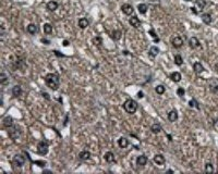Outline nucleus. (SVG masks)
I'll use <instances>...</instances> for the list:
<instances>
[{"instance_id": "nucleus-1", "label": "nucleus", "mask_w": 218, "mask_h": 174, "mask_svg": "<svg viewBox=\"0 0 218 174\" xmlns=\"http://www.w3.org/2000/svg\"><path fill=\"white\" fill-rule=\"evenodd\" d=\"M44 80L48 88L51 90H58L60 86V77L57 73H48Z\"/></svg>"}, {"instance_id": "nucleus-2", "label": "nucleus", "mask_w": 218, "mask_h": 174, "mask_svg": "<svg viewBox=\"0 0 218 174\" xmlns=\"http://www.w3.org/2000/svg\"><path fill=\"white\" fill-rule=\"evenodd\" d=\"M138 102L135 101V100L131 99V98H129V99H127L125 101L123 102V109L129 113V114H133V113H135V111L138 110Z\"/></svg>"}, {"instance_id": "nucleus-3", "label": "nucleus", "mask_w": 218, "mask_h": 174, "mask_svg": "<svg viewBox=\"0 0 218 174\" xmlns=\"http://www.w3.org/2000/svg\"><path fill=\"white\" fill-rule=\"evenodd\" d=\"M21 135H22V131H21L20 127L16 126V125L13 124L11 127L8 129V136H9L12 140H16L18 138H20Z\"/></svg>"}, {"instance_id": "nucleus-4", "label": "nucleus", "mask_w": 218, "mask_h": 174, "mask_svg": "<svg viewBox=\"0 0 218 174\" xmlns=\"http://www.w3.org/2000/svg\"><path fill=\"white\" fill-rule=\"evenodd\" d=\"M207 84H208V88H209V90H211L214 95L218 96V80L217 79H215V77L209 79L207 82Z\"/></svg>"}, {"instance_id": "nucleus-5", "label": "nucleus", "mask_w": 218, "mask_h": 174, "mask_svg": "<svg viewBox=\"0 0 218 174\" xmlns=\"http://www.w3.org/2000/svg\"><path fill=\"white\" fill-rule=\"evenodd\" d=\"M48 150H49V146L47 144V142L42 140V142L38 143V145H37V152H38L40 156L47 154H48Z\"/></svg>"}, {"instance_id": "nucleus-6", "label": "nucleus", "mask_w": 218, "mask_h": 174, "mask_svg": "<svg viewBox=\"0 0 218 174\" xmlns=\"http://www.w3.org/2000/svg\"><path fill=\"white\" fill-rule=\"evenodd\" d=\"M25 162H26V159L22 154H15L13 157V159H12V163L14 164L15 167H18V168H22L25 164Z\"/></svg>"}, {"instance_id": "nucleus-7", "label": "nucleus", "mask_w": 218, "mask_h": 174, "mask_svg": "<svg viewBox=\"0 0 218 174\" xmlns=\"http://www.w3.org/2000/svg\"><path fill=\"white\" fill-rule=\"evenodd\" d=\"M183 44H184V39L181 36H174V37L171 38V45H172V47L177 48V49L181 48V47L183 46Z\"/></svg>"}, {"instance_id": "nucleus-8", "label": "nucleus", "mask_w": 218, "mask_h": 174, "mask_svg": "<svg viewBox=\"0 0 218 174\" xmlns=\"http://www.w3.org/2000/svg\"><path fill=\"white\" fill-rule=\"evenodd\" d=\"M121 10L125 15H131L134 12L133 7L130 5V3H124V5H121Z\"/></svg>"}, {"instance_id": "nucleus-9", "label": "nucleus", "mask_w": 218, "mask_h": 174, "mask_svg": "<svg viewBox=\"0 0 218 174\" xmlns=\"http://www.w3.org/2000/svg\"><path fill=\"white\" fill-rule=\"evenodd\" d=\"M189 46H190L191 49H196V48L201 47V43L196 37H191L189 39Z\"/></svg>"}, {"instance_id": "nucleus-10", "label": "nucleus", "mask_w": 218, "mask_h": 174, "mask_svg": "<svg viewBox=\"0 0 218 174\" xmlns=\"http://www.w3.org/2000/svg\"><path fill=\"white\" fill-rule=\"evenodd\" d=\"M153 161L156 164H157V165H164V164H165V162H166V159H165L164 154H155V156H154Z\"/></svg>"}, {"instance_id": "nucleus-11", "label": "nucleus", "mask_w": 218, "mask_h": 174, "mask_svg": "<svg viewBox=\"0 0 218 174\" xmlns=\"http://www.w3.org/2000/svg\"><path fill=\"white\" fill-rule=\"evenodd\" d=\"M147 157L145 156V154H141V156H139L138 158H136V165H139V167H144V165H146V163H147Z\"/></svg>"}, {"instance_id": "nucleus-12", "label": "nucleus", "mask_w": 218, "mask_h": 174, "mask_svg": "<svg viewBox=\"0 0 218 174\" xmlns=\"http://www.w3.org/2000/svg\"><path fill=\"white\" fill-rule=\"evenodd\" d=\"M193 70L196 74H201L205 71V68L201 62H195V63H193Z\"/></svg>"}, {"instance_id": "nucleus-13", "label": "nucleus", "mask_w": 218, "mask_h": 174, "mask_svg": "<svg viewBox=\"0 0 218 174\" xmlns=\"http://www.w3.org/2000/svg\"><path fill=\"white\" fill-rule=\"evenodd\" d=\"M2 124H3V126H5L7 129H9V127H11V126L13 125V119H12V116L7 115L5 119L2 120Z\"/></svg>"}, {"instance_id": "nucleus-14", "label": "nucleus", "mask_w": 218, "mask_h": 174, "mask_svg": "<svg viewBox=\"0 0 218 174\" xmlns=\"http://www.w3.org/2000/svg\"><path fill=\"white\" fill-rule=\"evenodd\" d=\"M201 18H202V21H203L204 24H206V25L212 24L213 18H212V14H211V13H203V14L201 15Z\"/></svg>"}, {"instance_id": "nucleus-15", "label": "nucleus", "mask_w": 218, "mask_h": 174, "mask_svg": "<svg viewBox=\"0 0 218 174\" xmlns=\"http://www.w3.org/2000/svg\"><path fill=\"white\" fill-rule=\"evenodd\" d=\"M104 159H105V161L108 162V163H112V162L116 161L114 152H111V151H107V152L104 154Z\"/></svg>"}, {"instance_id": "nucleus-16", "label": "nucleus", "mask_w": 218, "mask_h": 174, "mask_svg": "<svg viewBox=\"0 0 218 174\" xmlns=\"http://www.w3.org/2000/svg\"><path fill=\"white\" fill-rule=\"evenodd\" d=\"M169 77H170V80L172 81V82H174V83H179V82L181 81V79H182L181 74H180L179 72H177V71H174V72H172V73H170Z\"/></svg>"}, {"instance_id": "nucleus-17", "label": "nucleus", "mask_w": 218, "mask_h": 174, "mask_svg": "<svg viewBox=\"0 0 218 174\" xmlns=\"http://www.w3.org/2000/svg\"><path fill=\"white\" fill-rule=\"evenodd\" d=\"M58 7H59L58 2H57V1H54V0H51V1H49V2H47V5H46V8H47L49 11H51V12H54V11L57 10Z\"/></svg>"}, {"instance_id": "nucleus-18", "label": "nucleus", "mask_w": 218, "mask_h": 174, "mask_svg": "<svg viewBox=\"0 0 218 174\" xmlns=\"http://www.w3.org/2000/svg\"><path fill=\"white\" fill-rule=\"evenodd\" d=\"M26 30H27V33L31 35H35L37 32H38V27H37V25L34 24V23H31V24L27 25V27H26Z\"/></svg>"}, {"instance_id": "nucleus-19", "label": "nucleus", "mask_w": 218, "mask_h": 174, "mask_svg": "<svg viewBox=\"0 0 218 174\" xmlns=\"http://www.w3.org/2000/svg\"><path fill=\"white\" fill-rule=\"evenodd\" d=\"M129 23L131 26H133L134 28H138V27H140V25H141L140 19L138 18V16H132V18H130Z\"/></svg>"}, {"instance_id": "nucleus-20", "label": "nucleus", "mask_w": 218, "mask_h": 174, "mask_svg": "<svg viewBox=\"0 0 218 174\" xmlns=\"http://www.w3.org/2000/svg\"><path fill=\"white\" fill-rule=\"evenodd\" d=\"M89 158H91V152H89V150H82L79 154V159L82 160V161H86Z\"/></svg>"}, {"instance_id": "nucleus-21", "label": "nucleus", "mask_w": 218, "mask_h": 174, "mask_svg": "<svg viewBox=\"0 0 218 174\" xmlns=\"http://www.w3.org/2000/svg\"><path fill=\"white\" fill-rule=\"evenodd\" d=\"M168 120L170 122H176L178 120V111L176 109H172L168 113Z\"/></svg>"}, {"instance_id": "nucleus-22", "label": "nucleus", "mask_w": 218, "mask_h": 174, "mask_svg": "<svg viewBox=\"0 0 218 174\" xmlns=\"http://www.w3.org/2000/svg\"><path fill=\"white\" fill-rule=\"evenodd\" d=\"M78 25H79L80 28H82V30H85L87 26L89 25V21L86 19V18H81L79 20V23H78Z\"/></svg>"}, {"instance_id": "nucleus-23", "label": "nucleus", "mask_w": 218, "mask_h": 174, "mask_svg": "<svg viewBox=\"0 0 218 174\" xmlns=\"http://www.w3.org/2000/svg\"><path fill=\"white\" fill-rule=\"evenodd\" d=\"M118 146H119L120 148H127L128 146H129V140L125 138V137H120L119 139H118Z\"/></svg>"}, {"instance_id": "nucleus-24", "label": "nucleus", "mask_w": 218, "mask_h": 174, "mask_svg": "<svg viewBox=\"0 0 218 174\" xmlns=\"http://www.w3.org/2000/svg\"><path fill=\"white\" fill-rule=\"evenodd\" d=\"M12 95H13V97H19L22 95V87L20 85H15L12 87Z\"/></svg>"}, {"instance_id": "nucleus-25", "label": "nucleus", "mask_w": 218, "mask_h": 174, "mask_svg": "<svg viewBox=\"0 0 218 174\" xmlns=\"http://www.w3.org/2000/svg\"><path fill=\"white\" fill-rule=\"evenodd\" d=\"M151 131H152L153 134H158V133L161 132V125L159 124V123H154L151 126Z\"/></svg>"}, {"instance_id": "nucleus-26", "label": "nucleus", "mask_w": 218, "mask_h": 174, "mask_svg": "<svg viewBox=\"0 0 218 174\" xmlns=\"http://www.w3.org/2000/svg\"><path fill=\"white\" fill-rule=\"evenodd\" d=\"M158 53H159V48L157 47V46H152V47L149 48V55L151 56V57L155 58V57L158 55Z\"/></svg>"}, {"instance_id": "nucleus-27", "label": "nucleus", "mask_w": 218, "mask_h": 174, "mask_svg": "<svg viewBox=\"0 0 218 174\" xmlns=\"http://www.w3.org/2000/svg\"><path fill=\"white\" fill-rule=\"evenodd\" d=\"M195 5L198 8V10L202 11L206 7V0H195Z\"/></svg>"}, {"instance_id": "nucleus-28", "label": "nucleus", "mask_w": 218, "mask_h": 174, "mask_svg": "<svg viewBox=\"0 0 218 174\" xmlns=\"http://www.w3.org/2000/svg\"><path fill=\"white\" fill-rule=\"evenodd\" d=\"M174 64L178 65V66H181V65L183 64V58L181 57V55H176V56H174Z\"/></svg>"}, {"instance_id": "nucleus-29", "label": "nucleus", "mask_w": 218, "mask_h": 174, "mask_svg": "<svg viewBox=\"0 0 218 174\" xmlns=\"http://www.w3.org/2000/svg\"><path fill=\"white\" fill-rule=\"evenodd\" d=\"M9 83V77H8V75L5 74V73H1L0 74V84L1 85H7Z\"/></svg>"}, {"instance_id": "nucleus-30", "label": "nucleus", "mask_w": 218, "mask_h": 174, "mask_svg": "<svg viewBox=\"0 0 218 174\" xmlns=\"http://www.w3.org/2000/svg\"><path fill=\"white\" fill-rule=\"evenodd\" d=\"M121 35H122V33H121V30H114L112 33H111V38L114 40H119L120 38H121Z\"/></svg>"}, {"instance_id": "nucleus-31", "label": "nucleus", "mask_w": 218, "mask_h": 174, "mask_svg": "<svg viewBox=\"0 0 218 174\" xmlns=\"http://www.w3.org/2000/svg\"><path fill=\"white\" fill-rule=\"evenodd\" d=\"M147 5H145V3H140L139 5H138V11H139L141 14H145L146 12H147Z\"/></svg>"}, {"instance_id": "nucleus-32", "label": "nucleus", "mask_w": 218, "mask_h": 174, "mask_svg": "<svg viewBox=\"0 0 218 174\" xmlns=\"http://www.w3.org/2000/svg\"><path fill=\"white\" fill-rule=\"evenodd\" d=\"M44 33L46 35H49L52 33V25L49 24V23H46V24H44Z\"/></svg>"}, {"instance_id": "nucleus-33", "label": "nucleus", "mask_w": 218, "mask_h": 174, "mask_svg": "<svg viewBox=\"0 0 218 174\" xmlns=\"http://www.w3.org/2000/svg\"><path fill=\"white\" fill-rule=\"evenodd\" d=\"M189 106H190L191 108H196L198 110L201 109L200 104H198V102L195 99H191V100H190V101H189Z\"/></svg>"}, {"instance_id": "nucleus-34", "label": "nucleus", "mask_w": 218, "mask_h": 174, "mask_svg": "<svg viewBox=\"0 0 218 174\" xmlns=\"http://www.w3.org/2000/svg\"><path fill=\"white\" fill-rule=\"evenodd\" d=\"M92 43H93L95 46H100L103 44V39H102L100 36H96V37H94V38L92 39Z\"/></svg>"}, {"instance_id": "nucleus-35", "label": "nucleus", "mask_w": 218, "mask_h": 174, "mask_svg": "<svg viewBox=\"0 0 218 174\" xmlns=\"http://www.w3.org/2000/svg\"><path fill=\"white\" fill-rule=\"evenodd\" d=\"M155 90H156V93L158 95H163L165 91H166V87L164 86V85H157L156 86V88H155Z\"/></svg>"}, {"instance_id": "nucleus-36", "label": "nucleus", "mask_w": 218, "mask_h": 174, "mask_svg": "<svg viewBox=\"0 0 218 174\" xmlns=\"http://www.w3.org/2000/svg\"><path fill=\"white\" fill-rule=\"evenodd\" d=\"M205 172L206 173H213L214 172V167L211 162H207V163L205 164Z\"/></svg>"}, {"instance_id": "nucleus-37", "label": "nucleus", "mask_w": 218, "mask_h": 174, "mask_svg": "<svg viewBox=\"0 0 218 174\" xmlns=\"http://www.w3.org/2000/svg\"><path fill=\"white\" fill-rule=\"evenodd\" d=\"M149 34L151 35V36H152V37H153V38H154V41H155V43H158V41H159L158 36H157V34L155 33V30H154L153 28H152V30H149Z\"/></svg>"}, {"instance_id": "nucleus-38", "label": "nucleus", "mask_w": 218, "mask_h": 174, "mask_svg": "<svg viewBox=\"0 0 218 174\" xmlns=\"http://www.w3.org/2000/svg\"><path fill=\"white\" fill-rule=\"evenodd\" d=\"M184 94H185V90H184V88L183 87H179L178 89H177V95H178L179 97H183L184 96Z\"/></svg>"}, {"instance_id": "nucleus-39", "label": "nucleus", "mask_w": 218, "mask_h": 174, "mask_svg": "<svg viewBox=\"0 0 218 174\" xmlns=\"http://www.w3.org/2000/svg\"><path fill=\"white\" fill-rule=\"evenodd\" d=\"M52 52H54V53L57 56V57H59V58H62V57H65V55H63V53H61V52H59L58 50H54Z\"/></svg>"}, {"instance_id": "nucleus-40", "label": "nucleus", "mask_w": 218, "mask_h": 174, "mask_svg": "<svg viewBox=\"0 0 218 174\" xmlns=\"http://www.w3.org/2000/svg\"><path fill=\"white\" fill-rule=\"evenodd\" d=\"M40 41H42L43 44H45V45H49V44H50V40L46 39V38H42V39H40Z\"/></svg>"}, {"instance_id": "nucleus-41", "label": "nucleus", "mask_w": 218, "mask_h": 174, "mask_svg": "<svg viewBox=\"0 0 218 174\" xmlns=\"http://www.w3.org/2000/svg\"><path fill=\"white\" fill-rule=\"evenodd\" d=\"M34 163L35 164H40V167H45L46 162H44V161H35Z\"/></svg>"}, {"instance_id": "nucleus-42", "label": "nucleus", "mask_w": 218, "mask_h": 174, "mask_svg": "<svg viewBox=\"0 0 218 174\" xmlns=\"http://www.w3.org/2000/svg\"><path fill=\"white\" fill-rule=\"evenodd\" d=\"M42 96H43L44 98H46V99H47V100H50L49 94H47V93H43V94H42Z\"/></svg>"}, {"instance_id": "nucleus-43", "label": "nucleus", "mask_w": 218, "mask_h": 174, "mask_svg": "<svg viewBox=\"0 0 218 174\" xmlns=\"http://www.w3.org/2000/svg\"><path fill=\"white\" fill-rule=\"evenodd\" d=\"M190 9H191V12H192V13H194V14H198V11H196V9H195L194 7H191Z\"/></svg>"}, {"instance_id": "nucleus-44", "label": "nucleus", "mask_w": 218, "mask_h": 174, "mask_svg": "<svg viewBox=\"0 0 218 174\" xmlns=\"http://www.w3.org/2000/svg\"><path fill=\"white\" fill-rule=\"evenodd\" d=\"M68 121H69V114H67V115H65V123H63V125H65H65H67V124H68Z\"/></svg>"}, {"instance_id": "nucleus-45", "label": "nucleus", "mask_w": 218, "mask_h": 174, "mask_svg": "<svg viewBox=\"0 0 218 174\" xmlns=\"http://www.w3.org/2000/svg\"><path fill=\"white\" fill-rule=\"evenodd\" d=\"M69 44H70L69 40H67V39L63 40V46H65V47H68V46H69Z\"/></svg>"}, {"instance_id": "nucleus-46", "label": "nucleus", "mask_w": 218, "mask_h": 174, "mask_svg": "<svg viewBox=\"0 0 218 174\" xmlns=\"http://www.w3.org/2000/svg\"><path fill=\"white\" fill-rule=\"evenodd\" d=\"M138 97H139V98H143L144 97L143 91H139V93H138Z\"/></svg>"}, {"instance_id": "nucleus-47", "label": "nucleus", "mask_w": 218, "mask_h": 174, "mask_svg": "<svg viewBox=\"0 0 218 174\" xmlns=\"http://www.w3.org/2000/svg\"><path fill=\"white\" fill-rule=\"evenodd\" d=\"M167 137H168V139H169V142H172V136L170 134H167Z\"/></svg>"}, {"instance_id": "nucleus-48", "label": "nucleus", "mask_w": 218, "mask_h": 174, "mask_svg": "<svg viewBox=\"0 0 218 174\" xmlns=\"http://www.w3.org/2000/svg\"><path fill=\"white\" fill-rule=\"evenodd\" d=\"M44 173H51L50 170H44Z\"/></svg>"}, {"instance_id": "nucleus-49", "label": "nucleus", "mask_w": 218, "mask_h": 174, "mask_svg": "<svg viewBox=\"0 0 218 174\" xmlns=\"http://www.w3.org/2000/svg\"><path fill=\"white\" fill-rule=\"evenodd\" d=\"M185 1H192V0H185Z\"/></svg>"}]
</instances>
